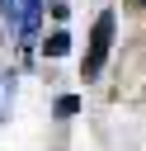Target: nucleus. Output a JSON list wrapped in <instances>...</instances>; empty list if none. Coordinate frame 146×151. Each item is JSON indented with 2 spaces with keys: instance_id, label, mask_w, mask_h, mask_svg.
<instances>
[{
  "instance_id": "nucleus-1",
  "label": "nucleus",
  "mask_w": 146,
  "mask_h": 151,
  "mask_svg": "<svg viewBox=\"0 0 146 151\" xmlns=\"http://www.w3.org/2000/svg\"><path fill=\"white\" fill-rule=\"evenodd\" d=\"M108 47H113V14L104 9V14L94 19V33H89V52H85V80H94V76L104 71Z\"/></svg>"
},
{
  "instance_id": "nucleus-2",
  "label": "nucleus",
  "mask_w": 146,
  "mask_h": 151,
  "mask_svg": "<svg viewBox=\"0 0 146 151\" xmlns=\"http://www.w3.org/2000/svg\"><path fill=\"white\" fill-rule=\"evenodd\" d=\"M47 52H52V57H61V52H66V33H57V38H47Z\"/></svg>"
},
{
  "instance_id": "nucleus-3",
  "label": "nucleus",
  "mask_w": 146,
  "mask_h": 151,
  "mask_svg": "<svg viewBox=\"0 0 146 151\" xmlns=\"http://www.w3.org/2000/svg\"><path fill=\"white\" fill-rule=\"evenodd\" d=\"M132 9H146V0H132Z\"/></svg>"
}]
</instances>
